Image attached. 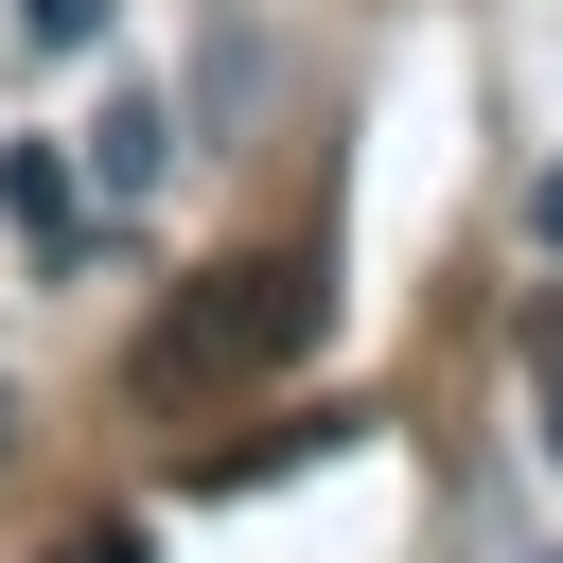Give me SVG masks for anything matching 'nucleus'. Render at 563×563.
<instances>
[{"mask_svg": "<svg viewBox=\"0 0 563 563\" xmlns=\"http://www.w3.org/2000/svg\"><path fill=\"white\" fill-rule=\"evenodd\" d=\"M299 352H317V264H299V246H211V264L141 317L123 387H141V405H229V387H282Z\"/></svg>", "mask_w": 563, "mask_h": 563, "instance_id": "1", "label": "nucleus"}, {"mask_svg": "<svg viewBox=\"0 0 563 563\" xmlns=\"http://www.w3.org/2000/svg\"><path fill=\"white\" fill-rule=\"evenodd\" d=\"M176 176V88H106V123H88V194H158Z\"/></svg>", "mask_w": 563, "mask_h": 563, "instance_id": "2", "label": "nucleus"}, {"mask_svg": "<svg viewBox=\"0 0 563 563\" xmlns=\"http://www.w3.org/2000/svg\"><path fill=\"white\" fill-rule=\"evenodd\" d=\"M0 211L35 229V264H70V246H88V194H70V158H53V141H0Z\"/></svg>", "mask_w": 563, "mask_h": 563, "instance_id": "3", "label": "nucleus"}, {"mask_svg": "<svg viewBox=\"0 0 563 563\" xmlns=\"http://www.w3.org/2000/svg\"><path fill=\"white\" fill-rule=\"evenodd\" d=\"M528 387H545V440H563V282L528 299Z\"/></svg>", "mask_w": 563, "mask_h": 563, "instance_id": "4", "label": "nucleus"}, {"mask_svg": "<svg viewBox=\"0 0 563 563\" xmlns=\"http://www.w3.org/2000/svg\"><path fill=\"white\" fill-rule=\"evenodd\" d=\"M18 35H35V53H88V35H106V0H18Z\"/></svg>", "mask_w": 563, "mask_h": 563, "instance_id": "5", "label": "nucleus"}, {"mask_svg": "<svg viewBox=\"0 0 563 563\" xmlns=\"http://www.w3.org/2000/svg\"><path fill=\"white\" fill-rule=\"evenodd\" d=\"M35 563H141V528H70V545H35Z\"/></svg>", "mask_w": 563, "mask_h": 563, "instance_id": "6", "label": "nucleus"}, {"mask_svg": "<svg viewBox=\"0 0 563 563\" xmlns=\"http://www.w3.org/2000/svg\"><path fill=\"white\" fill-rule=\"evenodd\" d=\"M528 229H545V246H563V158H545V176H528Z\"/></svg>", "mask_w": 563, "mask_h": 563, "instance_id": "7", "label": "nucleus"}, {"mask_svg": "<svg viewBox=\"0 0 563 563\" xmlns=\"http://www.w3.org/2000/svg\"><path fill=\"white\" fill-rule=\"evenodd\" d=\"M0 457H18V387H0Z\"/></svg>", "mask_w": 563, "mask_h": 563, "instance_id": "8", "label": "nucleus"}]
</instances>
